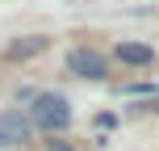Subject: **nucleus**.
Instances as JSON below:
<instances>
[{
	"label": "nucleus",
	"instance_id": "obj_4",
	"mask_svg": "<svg viewBox=\"0 0 159 151\" xmlns=\"http://www.w3.org/2000/svg\"><path fill=\"white\" fill-rule=\"evenodd\" d=\"M117 59L130 63V67H151L155 63V50L143 46V42H121V46H117Z\"/></svg>",
	"mask_w": 159,
	"mask_h": 151
},
{
	"label": "nucleus",
	"instance_id": "obj_1",
	"mask_svg": "<svg viewBox=\"0 0 159 151\" xmlns=\"http://www.w3.org/2000/svg\"><path fill=\"white\" fill-rule=\"evenodd\" d=\"M71 122V105H67L63 92H38L30 105V126L38 130H63Z\"/></svg>",
	"mask_w": 159,
	"mask_h": 151
},
{
	"label": "nucleus",
	"instance_id": "obj_5",
	"mask_svg": "<svg viewBox=\"0 0 159 151\" xmlns=\"http://www.w3.org/2000/svg\"><path fill=\"white\" fill-rule=\"evenodd\" d=\"M38 50H46V38H21V42L8 46V59H30V55H38Z\"/></svg>",
	"mask_w": 159,
	"mask_h": 151
},
{
	"label": "nucleus",
	"instance_id": "obj_3",
	"mask_svg": "<svg viewBox=\"0 0 159 151\" xmlns=\"http://www.w3.org/2000/svg\"><path fill=\"white\" fill-rule=\"evenodd\" d=\"M30 118H25L21 109H4L0 113V147H21L25 139H30Z\"/></svg>",
	"mask_w": 159,
	"mask_h": 151
},
{
	"label": "nucleus",
	"instance_id": "obj_2",
	"mask_svg": "<svg viewBox=\"0 0 159 151\" xmlns=\"http://www.w3.org/2000/svg\"><path fill=\"white\" fill-rule=\"evenodd\" d=\"M67 72L84 76V80H105V55H96L88 46H75V50H67Z\"/></svg>",
	"mask_w": 159,
	"mask_h": 151
}]
</instances>
